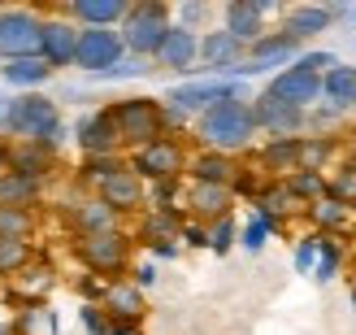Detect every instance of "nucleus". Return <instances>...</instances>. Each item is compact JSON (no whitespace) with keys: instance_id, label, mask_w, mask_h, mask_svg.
I'll use <instances>...</instances> for the list:
<instances>
[{"instance_id":"obj_44","label":"nucleus","mask_w":356,"mask_h":335,"mask_svg":"<svg viewBox=\"0 0 356 335\" xmlns=\"http://www.w3.org/2000/svg\"><path fill=\"white\" fill-rule=\"evenodd\" d=\"M79 322L87 327V335H109V318H104L100 305H83L79 309Z\"/></svg>"},{"instance_id":"obj_22","label":"nucleus","mask_w":356,"mask_h":335,"mask_svg":"<svg viewBox=\"0 0 356 335\" xmlns=\"http://www.w3.org/2000/svg\"><path fill=\"white\" fill-rule=\"evenodd\" d=\"M52 288H57V270H52V261H44V257H35L26 270L13 274V301L22 309H40Z\"/></svg>"},{"instance_id":"obj_11","label":"nucleus","mask_w":356,"mask_h":335,"mask_svg":"<svg viewBox=\"0 0 356 335\" xmlns=\"http://www.w3.org/2000/svg\"><path fill=\"white\" fill-rule=\"evenodd\" d=\"M79 52V26L65 13H44V31H40V61L57 75V70L74 65Z\"/></svg>"},{"instance_id":"obj_41","label":"nucleus","mask_w":356,"mask_h":335,"mask_svg":"<svg viewBox=\"0 0 356 335\" xmlns=\"http://www.w3.org/2000/svg\"><path fill=\"white\" fill-rule=\"evenodd\" d=\"M139 75H152V61L131 57V52H127V57H122L118 65H109V70H104V75H96V79H100V83H109V79H139Z\"/></svg>"},{"instance_id":"obj_48","label":"nucleus","mask_w":356,"mask_h":335,"mask_svg":"<svg viewBox=\"0 0 356 335\" xmlns=\"http://www.w3.org/2000/svg\"><path fill=\"white\" fill-rule=\"evenodd\" d=\"M9 170H13V139L0 135V174H9Z\"/></svg>"},{"instance_id":"obj_2","label":"nucleus","mask_w":356,"mask_h":335,"mask_svg":"<svg viewBox=\"0 0 356 335\" xmlns=\"http://www.w3.org/2000/svg\"><path fill=\"white\" fill-rule=\"evenodd\" d=\"M195 139L204 153H226L239 157L252 148L257 139V118H252V100H222L195 118Z\"/></svg>"},{"instance_id":"obj_25","label":"nucleus","mask_w":356,"mask_h":335,"mask_svg":"<svg viewBox=\"0 0 356 335\" xmlns=\"http://www.w3.org/2000/svg\"><path fill=\"white\" fill-rule=\"evenodd\" d=\"M70 231H74V240L79 235H104V231H122V218L113 214L109 205H100L96 196H87V201H79V205H70Z\"/></svg>"},{"instance_id":"obj_19","label":"nucleus","mask_w":356,"mask_h":335,"mask_svg":"<svg viewBox=\"0 0 356 335\" xmlns=\"http://www.w3.org/2000/svg\"><path fill=\"white\" fill-rule=\"evenodd\" d=\"M200 61V31H187V26H170V35L161 40V48H156L152 65L161 70H178V75H191V65Z\"/></svg>"},{"instance_id":"obj_53","label":"nucleus","mask_w":356,"mask_h":335,"mask_svg":"<svg viewBox=\"0 0 356 335\" xmlns=\"http://www.w3.org/2000/svg\"><path fill=\"white\" fill-rule=\"evenodd\" d=\"M0 114H5V96H0Z\"/></svg>"},{"instance_id":"obj_52","label":"nucleus","mask_w":356,"mask_h":335,"mask_svg":"<svg viewBox=\"0 0 356 335\" xmlns=\"http://www.w3.org/2000/svg\"><path fill=\"white\" fill-rule=\"evenodd\" d=\"M352 309H356V288H352Z\"/></svg>"},{"instance_id":"obj_40","label":"nucleus","mask_w":356,"mask_h":335,"mask_svg":"<svg viewBox=\"0 0 356 335\" xmlns=\"http://www.w3.org/2000/svg\"><path fill=\"white\" fill-rule=\"evenodd\" d=\"M235 240H239V226H235V218H218L209 226V249L218 253V257H226L230 249H235Z\"/></svg>"},{"instance_id":"obj_36","label":"nucleus","mask_w":356,"mask_h":335,"mask_svg":"<svg viewBox=\"0 0 356 335\" xmlns=\"http://www.w3.org/2000/svg\"><path fill=\"white\" fill-rule=\"evenodd\" d=\"M343 266V244L334 235H322V249H317V266H313V283H330Z\"/></svg>"},{"instance_id":"obj_4","label":"nucleus","mask_w":356,"mask_h":335,"mask_svg":"<svg viewBox=\"0 0 356 335\" xmlns=\"http://www.w3.org/2000/svg\"><path fill=\"white\" fill-rule=\"evenodd\" d=\"M170 26H174V13L161 5V0H144V5H131L127 9L118 35H122V44H127L131 57L152 61L156 48H161V40L170 35Z\"/></svg>"},{"instance_id":"obj_20","label":"nucleus","mask_w":356,"mask_h":335,"mask_svg":"<svg viewBox=\"0 0 356 335\" xmlns=\"http://www.w3.org/2000/svg\"><path fill=\"white\" fill-rule=\"evenodd\" d=\"M265 13H270V5L265 0H230L226 5V35L230 40H239L243 48H252L261 35H265Z\"/></svg>"},{"instance_id":"obj_33","label":"nucleus","mask_w":356,"mask_h":335,"mask_svg":"<svg viewBox=\"0 0 356 335\" xmlns=\"http://www.w3.org/2000/svg\"><path fill=\"white\" fill-rule=\"evenodd\" d=\"M282 183H287V192H291V196L305 205V209H309L313 201L326 196V174H317V170H296V174H287Z\"/></svg>"},{"instance_id":"obj_8","label":"nucleus","mask_w":356,"mask_h":335,"mask_svg":"<svg viewBox=\"0 0 356 335\" xmlns=\"http://www.w3.org/2000/svg\"><path fill=\"white\" fill-rule=\"evenodd\" d=\"M40 31H44V13L35 9H0V61H22V57H40Z\"/></svg>"},{"instance_id":"obj_32","label":"nucleus","mask_w":356,"mask_h":335,"mask_svg":"<svg viewBox=\"0 0 356 335\" xmlns=\"http://www.w3.org/2000/svg\"><path fill=\"white\" fill-rule=\"evenodd\" d=\"M57 166V153L44 148V144H13V170L17 174H31V179L44 183V174H52Z\"/></svg>"},{"instance_id":"obj_6","label":"nucleus","mask_w":356,"mask_h":335,"mask_svg":"<svg viewBox=\"0 0 356 335\" xmlns=\"http://www.w3.org/2000/svg\"><path fill=\"white\" fill-rule=\"evenodd\" d=\"M187 162H191V153H187V144L178 135H161V139H152V144L135 148L127 157V166L144 183H178L187 174Z\"/></svg>"},{"instance_id":"obj_16","label":"nucleus","mask_w":356,"mask_h":335,"mask_svg":"<svg viewBox=\"0 0 356 335\" xmlns=\"http://www.w3.org/2000/svg\"><path fill=\"white\" fill-rule=\"evenodd\" d=\"M74 144L83 148V162L92 157H118L122 144H118V131H113V118L109 109H92L74 122Z\"/></svg>"},{"instance_id":"obj_17","label":"nucleus","mask_w":356,"mask_h":335,"mask_svg":"<svg viewBox=\"0 0 356 335\" xmlns=\"http://www.w3.org/2000/svg\"><path fill=\"white\" fill-rule=\"evenodd\" d=\"M183 209H187V222L213 226L218 218H230V209H235V192L218 187V183H187Z\"/></svg>"},{"instance_id":"obj_3","label":"nucleus","mask_w":356,"mask_h":335,"mask_svg":"<svg viewBox=\"0 0 356 335\" xmlns=\"http://www.w3.org/2000/svg\"><path fill=\"white\" fill-rule=\"evenodd\" d=\"M113 118V131H118V144L122 148H144L152 144V139H161L170 135L165 127V104L161 100H152V96H127V100H113V104H104Z\"/></svg>"},{"instance_id":"obj_18","label":"nucleus","mask_w":356,"mask_h":335,"mask_svg":"<svg viewBox=\"0 0 356 335\" xmlns=\"http://www.w3.org/2000/svg\"><path fill=\"white\" fill-rule=\"evenodd\" d=\"M243 57H248V48L239 40H230L226 31H204L200 35V65H204L209 79H230L243 65Z\"/></svg>"},{"instance_id":"obj_34","label":"nucleus","mask_w":356,"mask_h":335,"mask_svg":"<svg viewBox=\"0 0 356 335\" xmlns=\"http://www.w3.org/2000/svg\"><path fill=\"white\" fill-rule=\"evenodd\" d=\"M334 157V139L330 135H300V170H317L326 174V162Z\"/></svg>"},{"instance_id":"obj_13","label":"nucleus","mask_w":356,"mask_h":335,"mask_svg":"<svg viewBox=\"0 0 356 335\" xmlns=\"http://www.w3.org/2000/svg\"><path fill=\"white\" fill-rule=\"evenodd\" d=\"M252 118H257V131H265L270 139H300L309 127V114L305 109H291V104H282L274 96H257L252 100Z\"/></svg>"},{"instance_id":"obj_51","label":"nucleus","mask_w":356,"mask_h":335,"mask_svg":"<svg viewBox=\"0 0 356 335\" xmlns=\"http://www.w3.org/2000/svg\"><path fill=\"white\" fill-rule=\"evenodd\" d=\"M348 266H352V279H356V240H352V249H348Z\"/></svg>"},{"instance_id":"obj_27","label":"nucleus","mask_w":356,"mask_h":335,"mask_svg":"<svg viewBox=\"0 0 356 335\" xmlns=\"http://www.w3.org/2000/svg\"><path fill=\"white\" fill-rule=\"evenodd\" d=\"M305 218L313 226V235H334V240H339L348 226H352V205L334 201V196H322V201H313L305 209Z\"/></svg>"},{"instance_id":"obj_54","label":"nucleus","mask_w":356,"mask_h":335,"mask_svg":"<svg viewBox=\"0 0 356 335\" xmlns=\"http://www.w3.org/2000/svg\"><path fill=\"white\" fill-rule=\"evenodd\" d=\"M352 114H356V109H352Z\"/></svg>"},{"instance_id":"obj_12","label":"nucleus","mask_w":356,"mask_h":335,"mask_svg":"<svg viewBox=\"0 0 356 335\" xmlns=\"http://www.w3.org/2000/svg\"><path fill=\"white\" fill-rule=\"evenodd\" d=\"M127 57V44H122L118 31H79V52H74V65L83 75H104L109 65H118Z\"/></svg>"},{"instance_id":"obj_46","label":"nucleus","mask_w":356,"mask_h":335,"mask_svg":"<svg viewBox=\"0 0 356 335\" xmlns=\"http://www.w3.org/2000/svg\"><path fill=\"white\" fill-rule=\"evenodd\" d=\"M131 283H135L139 292H148V288L156 283V266H152V261H139V266H135V274H131Z\"/></svg>"},{"instance_id":"obj_37","label":"nucleus","mask_w":356,"mask_h":335,"mask_svg":"<svg viewBox=\"0 0 356 335\" xmlns=\"http://www.w3.org/2000/svg\"><path fill=\"white\" fill-rule=\"evenodd\" d=\"M35 226V209H0V240H31Z\"/></svg>"},{"instance_id":"obj_39","label":"nucleus","mask_w":356,"mask_h":335,"mask_svg":"<svg viewBox=\"0 0 356 335\" xmlns=\"http://www.w3.org/2000/svg\"><path fill=\"white\" fill-rule=\"evenodd\" d=\"M326 196H334V201H343V205L356 209V170H352V166L326 174Z\"/></svg>"},{"instance_id":"obj_5","label":"nucleus","mask_w":356,"mask_h":335,"mask_svg":"<svg viewBox=\"0 0 356 335\" xmlns=\"http://www.w3.org/2000/svg\"><path fill=\"white\" fill-rule=\"evenodd\" d=\"M131 235L127 231H104V235H79L74 240V257L83 261V270L87 274H96V279H127L131 270Z\"/></svg>"},{"instance_id":"obj_50","label":"nucleus","mask_w":356,"mask_h":335,"mask_svg":"<svg viewBox=\"0 0 356 335\" xmlns=\"http://www.w3.org/2000/svg\"><path fill=\"white\" fill-rule=\"evenodd\" d=\"M343 153H348V166H352V170H356V131H352V135H348V148H343Z\"/></svg>"},{"instance_id":"obj_30","label":"nucleus","mask_w":356,"mask_h":335,"mask_svg":"<svg viewBox=\"0 0 356 335\" xmlns=\"http://www.w3.org/2000/svg\"><path fill=\"white\" fill-rule=\"evenodd\" d=\"M44 196V183L31 179V174H0V209H31L35 201Z\"/></svg>"},{"instance_id":"obj_38","label":"nucleus","mask_w":356,"mask_h":335,"mask_svg":"<svg viewBox=\"0 0 356 335\" xmlns=\"http://www.w3.org/2000/svg\"><path fill=\"white\" fill-rule=\"evenodd\" d=\"M274 231H278V222H274V218L252 214V218L243 222V231H239V244H243L248 253H261L265 244H270V235H274Z\"/></svg>"},{"instance_id":"obj_9","label":"nucleus","mask_w":356,"mask_h":335,"mask_svg":"<svg viewBox=\"0 0 356 335\" xmlns=\"http://www.w3.org/2000/svg\"><path fill=\"white\" fill-rule=\"evenodd\" d=\"M92 196H96L100 205H109L118 218H127V214H144V205H148V183L139 179V174H135L127 162H122V166L109 174V179H104V183L92 192Z\"/></svg>"},{"instance_id":"obj_28","label":"nucleus","mask_w":356,"mask_h":335,"mask_svg":"<svg viewBox=\"0 0 356 335\" xmlns=\"http://www.w3.org/2000/svg\"><path fill=\"white\" fill-rule=\"evenodd\" d=\"M300 170V139H265L261 144V174L270 179H287Z\"/></svg>"},{"instance_id":"obj_49","label":"nucleus","mask_w":356,"mask_h":335,"mask_svg":"<svg viewBox=\"0 0 356 335\" xmlns=\"http://www.w3.org/2000/svg\"><path fill=\"white\" fill-rule=\"evenodd\" d=\"M178 253H183V244H152V257H161V261H174Z\"/></svg>"},{"instance_id":"obj_23","label":"nucleus","mask_w":356,"mask_h":335,"mask_svg":"<svg viewBox=\"0 0 356 335\" xmlns=\"http://www.w3.org/2000/svg\"><path fill=\"white\" fill-rule=\"evenodd\" d=\"M239 170H243L239 157H226V153H204V148H200V153H191V162H187L191 183H218V187H230V192H235Z\"/></svg>"},{"instance_id":"obj_31","label":"nucleus","mask_w":356,"mask_h":335,"mask_svg":"<svg viewBox=\"0 0 356 335\" xmlns=\"http://www.w3.org/2000/svg\"><path fill=\"white\" fill-rule=\"evenodd\" d=\"M0 79H5L9 87H17V92H35V87H44L52 79V70L40 57H22V61H5V65H0Z\"/></svg>"},{"instance_id":"obj_45","label":"nucleus","mask_w":356,"mask_h":335,"mask_svg":"<svg viewBox=\"0 0 356 335\" xmlns=\"http://www.w3.org/2000/svg\"><path fill=\"white\" fill-rule=\"evenodd\" d=\"M178 244H191V249H209V226H200V222H183V231H178Z\"/></svg>"},{"instance_id":"obj_29","label":"nucleus","mask_w":356,"mask_h":335,"mask_svg":"<svg viewBox=\"0 0 356 335\" xmlns=\"http://www.w3.org/2000/svg\"><path fill=\"white\" fill-rule=\"evenodd\" d=\"M178 231H183V214L170 205V209H144L139 218V240L148 244H178Z\"/></svg>"},{"instance_id":"obj_42","label":"nucleus","mask_w":356,"mask_h":335,"mask_svg":"<svg viewBox=\"0 0 356 335\" xmlns=\"http://www.w3.org/2000/svg\"><path fill=\"white\" fill-rule=\"evenodd\" d=\"M291 65H296V70H305V75H317V79H322L326 70H334V65H339V57H334V52L313 48V52H300V57H296Z\"/></svg>"},{"instance_id":"obj_26","label":"nucleus","mask_w":356,"mask_h":335,"mask_svg":"<svg viewBox=\"0 0 356 335\" xmlns=\"http://www.w3.org/2000/svg\"><path fill=\"white\" fill-rule=\"evenodd\" d=\"M322 100H326V114H348L356 109V65H334L322 75Z\"/></svg>"},{"instance_id":"obj_1","label":"nucleus","mask_w":356,"mask_h":335,"mask_svg":"<svg viewBox=\"0 0 356 335\" xmlns=\"http://www.w3.org/2000/svg\"><path fill=\"white\" fill-rule=\"evenodd\" d=\"M0 127H5V135H13L17 144H44L52 153L65 144V122H61L57 100L40 96V92H17L13 100H5Z\"/></svg>"},{"instance_id":"obj_43","label":"nucleus","mask_w":356,"mask_h":335,"mask_svg":"<svg viewBox=\"0 0 356 335\" xmlns=\"http://www.w3.org/2000/svg\"><path fill=\"white\" fill-rule=\"evenodd\" d=\"M317 249H322V235H313V231H309L305 240H296V257H291V261H296L300 274H313V266H317Z\"/></svg>"},{"instance_id":"obj_35","label":"nucleus","mask_w":356,"mask_h":335,"mask_svg":"<svg viewBox=\"0 0 356 335\" xmlns=\"http://www.w3.org/2000/svg\"><path fill=\"white\" fill-rule=\"evenodd\" d=\"M40 257L31 249V240H0V279H13L17 270H26Z\"/></svg>"},{"instance_id":"obj_21","label":"nucleus","mask_w":356,"mask_h":335,"mask_svg":"<svg viewBox=\"0 0 356 335\" xmlns=\"http://www.w3.org/2000/svg\"><path fill=\"white\" fill-rule=\"evenodd\" d=\"M127 9H131L127 0H74V5L65 9V17L79 31H118Z\"/></svg>"},{"instance_id":"obj_15","label":"nucleus","mask_w":356,"mask_h":335,"mask_svg":"<svg viewBox=\"0 0 356 335\" xmlns=\"http://www.w3.org/2000/svg\"><path fill=\"white\" fill-rule=\"evenodd\" d=\"M265 96H274V100H282V104H291V109H313L317 100H322V79L317 75H305V70H296V65H287V70H278V75L265 83Z\"/></svg>"},{"instance_id":"obj_14","label":"nucleus","mask_w":356,"mask_h":335,"mask_svg":"<svg viewBox=\"0 0 356 335\" xmlns=\"http://www.w3.org/2000/svg\"><path fill=\"white\" fill-rule=\"evenodd\" d=\"M96 305L104 309V318H109V322H122V327H139V322H144V313H148L144 292H139L131 279H109Z\"/></svg>"},{"instance_id":"obj_7","label":"nucleus","mask_w":356,"mask_h":335,"mask_svg":"<svg viewBox=\"0 0 356 335\" xmlns=\"http://www.w3.org/2000/svg\"><path fill=\"white\" fill-rule=\"evenodd\" d=\"M222 100H248L243 96V83L239 79H187V83H174L170 92H165V109L174 114H195L200 118L204 109H213V104H222Z\"/></svg>"},{"instance_id":"obj_47","label":"nucleus","mask_w":356,"mask_h":335,"mask_svg":"<svg viewBox=\"0 0 356 335\" xmlns=\"http://www.w3.org/2000/svg\"><path fill=\"white\" fill-rule=\"evenodd\" d=\"M195 22H204V5H183V9H178V26L195 31Z\"/></svg>"},{"instance_id":"obj_10","label":"nucleus","mask_w":356,"mask_h":335,"mask_svg":"<svg viewBox=\"0 0 356 335\" xmlns=\"http://www.w3.org/2000/svg\"><path fill=\"white\" fill-rule=\"evenodd\" d=\"M300 57V44L291 40V35H282V31H265L261 40L248 48V57H243V65L235 70L230 79H252V75H265V70H282V65H291Z\"/></svg>"},{"instance_id":"obj_24","label":"nucleus","mask_w":356,"mask_h":335,"mask_svg":"<svg viewBox=\"0 0 356 335\" xmlns=\"http://www.w3.org/2000/svg\"><path fill=\"white\" fill-rule=\"evenodd\" d=\"M334 9H326V5H296V9H287L282 13V35H291L296 44H305V40H313V35H326L330 26H334Z\"/></svg>"}]
</instances>
